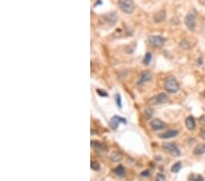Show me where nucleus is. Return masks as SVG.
I'll return each mask as SVG.
<instances>
[{
    "label": "nucleus",
    "instance_id": "nucleus-13",
    "mask_svg": "<svg viewBox=\"0 0 205 181\" xmlns=\"http://www.w3.org/2000/svg\"><path fill=\"white\" fill-rule=\"evenodd\" d=\"M91 146L97 152H103L107 150L106 146L103 144L99 143L98 141H91Z\"/></svg>",
    "mask_w": 205,
    "mask_h": 181
},
{
    "label": "nucleus",
    "instance_id": "nucleus-7",
    "mask_svg": "<svg viewBox=\"0 0 205 181\" xmlns=\"http://www.w3.org/2000/svg\"><path fill=\"white\" fill-rule=\"evenodd\" d=\"M167 101H168L167 94H165L164 93H159L158 95H156L155 97L151 98L150 100V102L152 104H162V103H165Z\"/></svg>",
    "mask_w": 205,
    "mask_h": 181
},
{
    "label": "nucleus",
    "instance_id": "nucleus-15",
    "mask_svg": "<svg viewBox=\"0 0 205 181\" xmlns=\"http://www.w3.org/2000/svg\"><path fill=\"white\" fill-rule=\"evenodd\" d=\"M110 159L113 162H120L122 159V155L120 152L114 151V152H112V153L110 154Z\"/></svg>",
    "mask_w": 205,
    "mask_h": 181
},
{
    "label": "nucleus",
    "instance_id": "nucleus-14",
    "mask_svg": "<svg viewBox=\"0 0 205 181\" xmlns=\"http://www.w3.org/2000/svg\"><path fill=\"white\" fill-rule=\"evenodd\" d=\"M205 153V145L203 144H200L198 145L194 149H193V154L196 155H201Z\"/></svg>",
    "mask_w": 205,
    "mask_h": 181
},
{
    "label": "nucleus",
    "instance_id": "nucleus-27",
    "mask_svg": "<svg viewBox=\"0 0 205 181\" xmlns=\"http://www.w3.org/2000/svg\"><path fill=\"white\" fill-rule=\"evenodd\" d=\"M141 177H149L150 176V171L149 170H144L141 174H140Z\"/></svg>",
    "mask_w": 205,
    "mask_h": 181
},
{
    "label": "nucleus",
    "instance_id": "nucleus-4",
    "mask_svg": "<svg viewBox=\"0 0 205 181\" xmlns=\"http://www.w3.org/2000/svg\"><path fill=\"white\" fill-rule=\"evenodd\" d=\"M162 147H163L165 152L171 154L173 156H179L180 155V149L178 148L176 144H174V143H164L162 145Z\"/></svg>",
    "mask_w": 205,
    "mask_h": 181
},
{
    "label": "nucleus",
    "instance_id": "nucleus-31",
    "mask_svg": "<svg viewBox=\"0 0 205 181\" xmlns=\"http://www.w3.org/2000/svg\"><path fill=\"white\" fill-rule=\"evenodd\" d=\"M203 96H204V97H205V90H204V91H203Z\"/></svg>",
    "mask_w": 205,
    "mask_h": 181
},
{
    "label": "nucleus",
    "instance_id": "nucleus-9",
    "mask_svg": "<svg viewBox=\"0 0 205 181\" xmlns=\"http://www.w3.org/2000/svg\"><path fill=\"white\" fill-rule=\"evenodd\" d=\"M150 126H151V128H152L153 130L158 131V130H162V129L165 128L166 125L164 124L162 121H161L160 119L155 118V119H153V120L150 122Z\"/></svg>",
    "mask_w": 205,
    "mask_h": 181
},
{
    "label": "nucleus",
    "instance_id": "nucleus-25",
    "mask_svg": "<svg viewBox=\"0 0 205 181\" xmlns=\"http://www.w3.org/2000/svg\"><path fill=\"white\" fill-rule=\"evenodd\" d=\"M97 93H98L100 96H102V97H104V96L107 97V96H108V93H107L105 91H102V90H99V89H98V90H97Z\"/></svg>",
    "mask_w": 205,
    "mask_h": 181
},
{
    "label": "nucleus",
    "instance_id": "nucleus-1",
    "mask_svg": "<svg viewBox=\"0 0 205 181\" xmlns=\"http://www.w3.org/2000/svg\"><path fill=\"white\" fill-rule=\"evenodd\" d=\"M164 88L170 93H176L180 90V84L175 77L170 76L164 82Z\"/></svg>",
    "mask_w": 205,
    "mask_h": 181
},
{
    "label": "nucleus",
    "instance_id": "nucleus-26",
    "mask_svg": "<svg viewBox=\"0 0 205 181\" xmlns=\"http://www.w3.org/2000/svg\"><path fill=\"white\" fill-rule=\"evenodd\" d=\"M200 136H201V137H202L203 139L205 140V126H204V127H203V128H202Z\"/></svg>",
    "mask_w": 205,
    "mask_h": 181
},
{
    "label": "nucleus",
    "instance_id": "nucleus-23",
    "mask_svg": "<svg viewBox=\"0 0 205 181\" xmlns=\"http://www.w3.org/2000/svg\"><path fill=\"white\" fill-rule=\"evenodd\" d=\"M115 100H116L117 105H118L120 108H121V107H122V102H121V94L117 93V94L115 95Z\"/></svg>",
    "mask_w": 205,
    "mask_h": 181
},
{
    "label": "nucleus",
    "instance_id": "nucleus-8",
    "mask_svg": "<svg viewBox=\"0 0 205 181\" xmlns=\"http://www.w3.org/2000/svg\"><path fill=\"white\" fill-rule=\"evenodd\" d=\"M151 78H152V75H151V73H150V71L144 70L139 75V80L138 82V84L139 85H142V84L150 82V80H151Z\"/></svg>",
    "mask_w": 205,
    "mask_h": 181
},
{
    "label": "nucleus",
    "instance_id": "nucleus-10",
    "mask_svg": "<svg viewBox=\"0 0 205 181\" xmlns=\"http://www.w3.org/2000/svg\"><path fill=\"white\" fill-rule=\"evenodd\" d=\"M178 134H179V131H177V130H169V131L165 132L163 134L160 135L159 137L163 138V139H169V138H173V137L177 136Z\"/></svg>",
    "mask_w": 205,
    "mask_h": 181
},
{
    "label": "nucleus",
    "instance_id": "nucleus-5",
    "mask_svg": "<svg viewBox=\"0 0 205 181\" xmlns=\"http://www.w3.org/2000/svg\"><path fill=\"white\" fill-rule=\"evenodd\" d=\"M148 41L155 48H162L165 43V39L162 36H149Z\"/></svg>",
    "mask_w": 205,
    "mask_h": 181
},
{
    "label": "nucleus",
    "instance_id": "nucleus-29",
    "mask_svg": "<svg viewBox=\"0 0 205 181\" xmlns=\"http://www.w3.org/2000/svg\"><path fill=\"white\" fill-rule=\"evenodd\" d=\"M200 120H201V122H202V123H205V115H203V116H202Z\"/></svg>",
    "mask_w": 205,
    "mask_h": 181
},
{
    "label": "nucleus",
    "instance_id": "nucleus-18",
    "mask_svg": "<svg viewBox=\"0 0 205 181\" xmlns=\"http://www.w3.org/2000/svg\"><path fill=\"white\" fill-rule=\"evenodd\" d=\"M180 47L182 49V50H190L191 49V44L189 43V41L187 40H182L180 43Z\"/></svg>",
    "mask_w": 205,
    "mask_h": 181
},
{
    "label": "nucleus",
    "instance_id": "nucleus-28",
    "mask_svg": "<svg viewBox=\"0 0 205 181\" xmlns=\"http://www.w3.org/2000/svg\"><path fill=\"white\" fill-rule=\"evenodd\" d=\"M98 5H101V0H98V2H96V4L94 5V7H98Z\"/></svg>",
    "mask_w": 205,
    "mask_h": 181
},
{
    "label": "nucleus",
    "instance_id": "nucleus-19",
    "mask_svg": "<svg viewBox=\"0 0 205 181\" xmlns=\"http://www.w3.org/2000/svg\"><path fill=\"white\" fill-rule=\"evenodd\" d=\"M151 59H152L151 53H150V52H147V53L145 54L144 59H143V64L146 65V66H148L150 63V61H151Z\"/></svg>",
    "mask_w": 205,
    "mask_h": 181
},
{
    "label": "nucleus",
    "instance_id": "nucleus-17",
    "mask_svg": "<svg viewBox=\"0 0 205 181\" xmlns=\"http://www.w3.org/2000/svg\"><path fill=\"white\" fill-rule=\"evenodd\" d=\"M189 181H204V179L203 176L198 175V174H191L190 176Z\"/></svg>",
    "mask_w": 205,
    "mask_h": 181
},
{
    "label": "nucleus",
    "instance_id": "nucleus-16",
    "mask_svg": "<svg viewBox=\"0 0 205 181\" xmlns=\"http://www.w3.org/2000/svg\"><path fill=\"white\" fill-rule=\"evenodd\" d=\"M114 173L118 177H123L125 175V168L122 166H119L114 169Z\"/></svg>",
    "mask_w": 205,
    "mask_h": 181
},
{
    "label": "nucleus",
    "instance_id": "nucleus-20",
    "mask_svg": "<svg viewBox=\"0 0 205 181\" xmlns=\"http://www.w3.org/2000/svg\"><path fill=\"white\" fill-rule=\"evenodd\" d=\"M180 168H181V163L180 162H177V163H175L172 167H171V172L172 173H178L180 170Z\"/></svg>",
    "mask_w": 205,
    "mask_h": 181
},
{
    "label": "nucleus",
    "instance_id": "nucleus-2",
    "mask_svg": "<svg viewBox=\"0 0 205 181\" xmlns=\"http://www.w3.org/2000/svg\"><path fill=\"white\" fill-rule=\"evenodd\" d=\"M118 4L121 10L126 14H131L134 11L135 5L132 0H119Z\"/></svg>",
    "mask_w": 205,
    "mask_h": 181
},
{
    "label": "nucleus",
    "instance_id": "nucleus-21",
    "mask_svg": "<svg viewBox=\"0 0 205 181\" xmlns=\"http://www.w3.org/2000/svg\"><path fill=\"white\" fill-rule=\"evenodd\" d=\"M152 115H153V110L151 108H147L144 111V116H145L146 119H150V118H151Z\"/></svg>",
    "mask_w": 205,
    "mask_h": 181
},
{
    "label": "nucleus",
    "instance_id": "nucleus-24",
    "mask_svg": "<svg viewBox=\"0 0 205 181\" xmlns=\"http://www.w3.org/2000/svg\"><path fill=\"white\" fill-rule=\"evenodd\" d=\"M156 181H166V178L163 174L162 173H159L156 175Z\"/></svg>",
    "mask_w": 205,
    "mask_h": 181
},
{
    "label": "nucleus",
    "instance_id": "nucleus-12",
    "mask_svg": "<svg viewBox=\"0 0 205 181\" xmlns=\"http://www.w3.org/2000/svg\"><path fill=\"white\" fill-rule=\"evenodd\" d=\"M185 126L187 127L188 130L192 131L195 129L196 127V122H195V119L193 116H188L185 120Z\"/></svg>",
    "mask_w": 205,
    "mask_h": 181
},
{
    "label": "nucleus",
    "instance_id": "nucleus-22",
    "mask_svg": "<svg viewBox=\"0 0 205 181\" xmlns=\"http://www.w3.org/2000/svg\"><path fill=\"white\" fill-rule=\"evenodd\" d=\"M90 167H91V169H92V170H94V171H98V170L100 169V166H99V164H98V162H96V161H91Z\"/></svg>",
    "mask_w": 205,
    "mask_h": 181
},
{
    "label": "nucleus",
    "instance_id": "nucleus-3",
    "mask_svg": "<svg viewBox=\"0 0 205 181\" xmlns=\"http://www.w3.org/2000/svg\"><path fill=\"white\" fill-rule=\"evenodd\" d=\"M184 23L190 31H194L196 28V12L193 11L186 15L184 18Z\"/></svg>",
    "mask_w": 205,
    "mask_h": 181
},
{
    "label": "nucleus",
    "instance_id": "nucleus-11",
    "mask_svg": "<svg viewBox=\"0 0 205 181\" xmlns=\"http://www.w3.org/2000/svg\"><path fill=\"white\" fill-rule=\"evenodd\" d=\"M166 19V11L165 10H160L159 12H157L154 15L153 20L156 23H162Z\"/></svg>",
    "mask_w": 205,
    "mask_h": 181
},
{
    "label": "nucleus",
    "instance_id": "nucleus-30",
    "mask_svg": "<svg viewBox=\"0 0 205 181\" xmlns=\"http://www.w3.org/2000/svg\"><path fill=\"white\" fill-rule=\"evenodd\" d=\"M200 1L202 2V4H203V5H204L205 6V0H200Z\"/></svg>",
    "mask_w": 205,
    "mask_h": 181
},
{
    "label": "nucleus",
    "instance_id": "nucleus-6",
    "mask_svg": "<svg viewBox=\"0 0 205 181\" xmlns=\"http://www.w3.org/2000/svg\"><path fill=\"white\" fill-rule=\"evenodd\" d=\"M121 124H124L126 125L127 124V121L125 118H122L121 116H118V115H115L111 118L110 122H109V126L113 129V130H116Z\"/></svg>",
    "mask_w": 205,
    "mask_h": 181
}]
</instances>
